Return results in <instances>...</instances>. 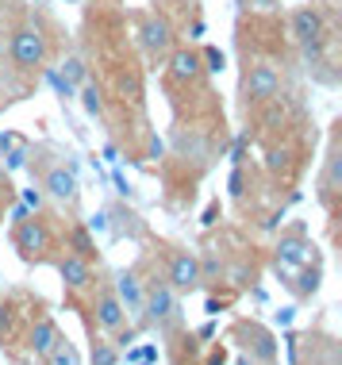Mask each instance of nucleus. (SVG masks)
Segmentation results:
<instances>
[{"instance_id":"f257e3e1","label":"nucleus","mask_w":342,"mask_h":365,"mask_svg":"<svg viewBox=\"0 0 342 365\" xmlns=\"http://www.w3.org/2000/svg\"><path fill=\"white\" fill-rule=\"evenodd\" d=\"M277 93H281V70H277V62H247V70H242V81H239V101L242 108H266L277 101Z\"/></svg>"},{"instance_id":"f03ea898","label":"nucleus","mask_w":342,"mask_h":365,"mask_svg":"<svg viewBox=\"0 0 342 365\" xmlns=\"http://www.w3.org/2000/svg\"><path fill=\"white\" fill-rule=\"evenodd\" d=\"M8 54H12V66L19 73H38L46 66V54H51V43H46V31L35 24V19H24V24L12 31V43H8Z\"/></svg>"},{"instance_id":"7ed1b4c3","label":"nucleus","mask_w":342,"mask_h":365,"mask_svg":"<svg viewBox=\"0 0 342 365\" xmlns=\"http://www.w3.org/2000/svg\"><path fill=\"white\" fill-rule=\"evenodd\" d=\"M139 46H142V54L150 58V62L162 66L165 54L177 46V27H173V19L162 16V12L139 16Z\"/></svg>"},{"instance_id":"20e7f679","label":"nucleus","mask_w":342,"mask_h":365,"mask_svg":"<svg viewBox=\"0 0 342 365\" xmlns=\"http://www.w3.org/2000/svg\"><path fill=\"white\" fill-rule=\"evenodd\" d=\"M12 242H16L19 258L31 262V265H43V262L54 258V235L43 220H19Z\"/></svg>"},{"instance_id":"39448f33","label":"nucleus","mask_w":342,"mask_h":365,"mask_svg":"<svg viewBox=\"0 0 342 365\" xmlns=\"http://www.w3.org/2000/svg\"><path fill=\"white\" fill-rule=\"evenodd\" d=\"M165 81L173 88H192L204 81V62H200V51L192 46H173L165 54Z\"/></svg>"},{"instance_id":"423d86ee","label":"nucleus","mask_w":342,"mask_h":365,"mask_svg":"<svg viewBox=\"0 0 342 365\" xmlns=\"http://www.w3.org/2000/svg\"><path fill=\"white\" fill-rule=\"evenodd\" d=\"M165 284L173 292H192L200 284V262L192 250H173L170 265H165Z\"/></svg>"},{"instance_id":"0eeeda50","label":"nucleus","mask_w":342,"mask_h":365,"mask_svg":"<svg viewBox=\"0 0 342 365\" xmlns=\"http://www.w3.org/2000/svg\"><path fill=\"white\" fill-rule=\"evenodd\" d=\"M289 35L292 43H308V38H319V35H331L327 31V12L319 4H304L289 16Z\"/></svg>"},{"instance_id":"6e6552de","label":"nucleus","mask_w":342,"mask_h":365,"mask_svg":"<svg viewBox=\"0 0 342 365\" xmlns=\"http://www.w3.org/2000/svg\"><path fill=\"white\" fill-rule=\"evenodd\" d=\"M54 269H58V277H62V284H66L70 292H85V289L93 284V262L81 258V254H73V250L58 254V258H54Z\"/></svg>"},{"instance_id":"1a4fd4ad","label":"nucleus","mask_w":342,"mask_h":365,"mask_svg":"<svg viewBox=\"0 0 342 365\" xmlns=\"http://www.w3.org/2000/svg\"><path fill=\"white\" fill-rule=\"evenodd\" d=\"M43 189H46V196H54L58 204H73L77 192H81V185H77V173L70 170V165L51 162L43 170Z\"/></svg>"},{"instance_id":"9d476101","label":"nucleus","mask_w":342,"mask_h":365,"mask_svg":"<svg viewBox=\"0 0 342 365\" xmlns=\"http://www.w3.org/2000/svg\"><path fill=\"white\" fill-rule=\"evenodd\" d=\"M173 312H177V292H173L165 281H154L150 289L142 292L146 323H165V319H173Z\"/></svg>"},{"instance_id":"9b49d317","label":"nucleus","mask_w":342,"mask_h":365,"mask_svg":"<svg viewBox=\"0 0 342 365\" xmlns=\"http://www.w3.org/2000/svg\"><path fill=\"white\" fill-rule=\"evenodd\" d=\"M93 312H96V327L100 331H108V334H115L127 323V308H123V300L115 296V289H96V300H93Z\"/></svg>"},{"instance_id":"f8f14e48","label":"nucleus","mask_w":342,"mask_h":365,"mask_svg":"<svg viewBox=\"0 0 342 365\" xmlns=\"http://www.w3.org/2000/svg\"><path fill=\"white\" fill-rule=\"evenodd\" d=\"M58 339H62L58 323L51 319V315H38V319L31 323V331H27V354L46 361V358H51V350L58 346Z\"/></svg>"},{"instance_id":"ddd939ff","label":"nucleus","mask_w":342,"mask_h":365,"mask_svg":"<svg viewBox=\"0 0 342 365\" xmlns=\"http://www.w3.org/2000/svg\"><path fill=\"white\" fill-rule=\"evenodd\" d=\"M338 192H342V150H338V143H331L327 162H323V173H319V200H323V204H335Z\"/></svg>"},{"instance_id":"4468645a","label":"nucleus","mask_w":342,"mask_h":365,"mask_svg":"<svg viewBox=\"0 0 342 365\" xmlns=\"http://www.w3.org/2000/svg\"><path fill=\"white\" fill-rule=\"evenodd\" d=\"M277 262L281 265H292V269H300V265L311 262V246L304 235H281L277 242Z\"/></svg>"},{"instance_id":"2eb2a0df","label":"nucleus","mask_w":342,"mask_h":365,"mask_svg":"<svg viewBox=\"0 0 342 365\" xmlns=\"http://www.w3.org/2000/svg\"><path fill=\"white\" fill-rule=\"evenodd\" d=\"M115 296L123 300V308H139L142 304V289H139V273H120V284H115Z\"/></svg>"},{"instance_id":"dca6fc26","label":"nucleus","mask_w":342,"mask_h":365,"mask_svg":"<svg viewBox=\"0 0 342 365\" xmlns=\"http://www.w3.org/2000/svg\"><path fill=\"white\" fill-rule=\"evenodd\" d=\"M66 250H73V254H81V258H96V242H93V235H89V227L85 223H73L70 227V246Z\"/></svg>"},{"instance_id":"f3484780","label":"nucleus","mask_w":342,"mask_h":365,"mask_svg":"<svg viewBox=\"0 0 342 365\" xmlns=\"http://www.w3.org/2000/svg\"><path fill=\"white\" fill-rule=\"evenodd\" d=\"M46 365H81V354L73 350V342L58 339V346L51 350V358H46Z\"/></svg>"},{"instance_id":"a211bd4d","label":"nucleus","mask_w":342,"mask_h":365,"mask_svg":"<svg viewBox=\"0 0 342 365\" xmlns=\"http://www.w3.org/2000/svg\"><path fill=\"white\" fill-rule=\"evenodd\" d=\"M77 96H81V108H85L89 115H100V112H104V93H100V85H81V93H77Z\"/></svg>"},{"instance_id":"6ab92c4d","label":"nucleus","mask_w":342,"mask_h":365,"mask_svg":"<svg viewBox=\"0 0 342 365\" xmlns=\"http://www.w3.org/2000/svg\"><path fill=\"white\" fill-rule=\"evenodd\" d=\"M200 62H204V73H223L227 54H223L219 46H204V51H200Z\"/></svg>"},{"instance_id":"aec40b11","label":"nucleus","mask_w":342,"mask_h":365,"mask_svg":"<svg viewBox=\"0 0 342 365\" xmlns=\"http://www.w3.org/2000/svg\"><path fill=\"white\" fill-rule=\"evenodd\" d=\"M93 365H115L120 361V350L112 346V342H93Z\"/></svg>"},{"instance_id":"412c9836","label":"nucleus","mask_w":342,"mask_h":365,"mask_svg":"<svg viewBox=\"0 0 342 365\" xmlns=\"http://www.w3.org/2000/svg\"><path fill=\"white\" fill-rule=\"evenodd\" d=\"M62 73L70 77V85H85V62H81L77 54H70V58L62 62Z\"/></svg>"},{"instance_id":"4be33fe9","label":"nucleus","mask_w":342,"mask_h":365,"mask_svg":"<svg viewBox=\"0 0 342 365\" xmlns=\"http://www.w3.org/2000/svg\"><path fill=\"white\" fill-rule=\"evenodd\" d=\"M300 289H304V292H316L319 289V269H308V265H300Z\"/></svg>"},{"instance_id":"5701e85b","label":"nucleus","mask_w":342,"mask_h":365,"mask_svg":"<svg viewBox=\"0 0 342 365\" xmlns=\"http://www.w3.org/2000/svg\"><path fill=\"white\" fill-rule=\"evenodd\" d=\"M247 8L258 16H273V12H281V0H247Z\"/></svg>"},{"instance_id":"b1692460","label":"nucleus","mask_w":342,"mask_h":365,"mask_svg":"<svg viewBox=\"0 0 342 365\" xmlns=\"http://www.w3.org/2000/svg\"><path fill=\"white\" fill-rule=\"evenodd\" d=\"M242 185H247V177H242L239 165H234V170H231V181H227V192H231V196H242Z\"/></svg>"},{"instance_id":"393cba45","label":"nucleus","mask_w":342,"mask_h":365,"mask_svg":"<svg viewBox=\"0 0 342 365\" xmlns=\"http://www.w3.org/2000/svg\"><path fill=\"white\" fill-rule=\"evenodd\" d=\"M216 215H219V204H208V212H204V227H212V223H216Z\"/></svg>"},{"instance_id":"a878e982","label":"nucleus","mask_w":342,"mask_h":365,"mask_svg":"<svg viewBox=\"0 0 342 365\" xmlns=\"http://www.w3.org/2000/svg\"><path fill=\"white\" fill-rule=\"evenodd\" d=\"M146 154H150V158H162V143H158V139H150V146H146Z\"/></svg>"},{"instance_id":"bb28decb","label":"nucleus","mask_w":342,"mask_h":365,"mask_svg":"<svg viewBox=\"0 0 342 365\" xmlns=\"http://www.w3.org/2000/svg\"><path fill=\"white\" fill-rule=\"evenodd\" d=\"M208 365H223V354H216V358H212Z\"/></svg>"},{"instance_id":"cd10ccee","label":"nucleus","mask_w":342,"mask_h":365,"mask_svg":"<svg viewBox=\"0 0 342 365\" xmlns=\"http://www.w3.org/2000/svg\"><path fill=\"white\" fill-rule=\"evenodd\" d=\"M239 365H254V361H247V358H242V361H239Z\"/></svg>"}]
</instances>
